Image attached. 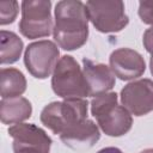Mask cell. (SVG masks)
I'll return each instance as SVG.
<instances>
[{
	"instance_id": "e0dca14e",
	"label": "cell",
	"mask_w": 153,
	"mask_h": 153,
	"mask_svg": "<svg viewBox=\"0 0 153 153\" xmlns=\"http://www.w3.org/2000/svg\"><path fill=\"white\" fill-rule=\"evenodd\" d=\"M137 13L142 23L153 26V1H140Z\"/></svg>"
},
{
	"instance_id": "4fadbf2b",
	"label": "cell",
	"mask_w": 153,
	"mask_h": 153,
	"mask_svg": "<svg viewBox=\"0 0 153 153\" xmlns=\"http://www.w3.org/2000/svg\"><path fill=\"white\" fill-rule=\"evenodd\" d=\"M32 114L31 103L24 97L4 98L0 103V118L4 124H17L30 118Z\"/></svg>"
},
{
	"instance_id": "52a82bcc",
	"label": "cell",
	"mask_w": 153,
	"mask_h": 153,
	"mask_svg": "<svg viewBox=\"0 0 153 153\" xmlns=\"http://www.w3.org/2000/svg\"><path fill=\"white\" fill-rule=\"evenodd\" d=\"M60 50L49 39L30 43L24 53V65L27 72L37 79H47L54 73L59 62Z\"/></svg>"
},
{
	"instance_id": "8992f818",
	"label": "cell",
	"mask_w": 153,
	"mask_h": 153,
	"mask_svg": "<svg viewBox=\"0 0 153 153\" xmlns=\"http://www.w3.org/2000/svg\"><path fill=\"white\" fill-rule=\"evenodd\" d=\"M88 20L103 33L122 31L129 23L123 1H87Z\"/></svg>"
},
{
	"instance_id": "ffe728a7",
	"label": "cell",
	"mask_w": 153,
	"mask_h": 153,
	"mask_svg": "<svg viewBox=\"0 0 153 153\" xmlns=\"http://www.w3.org/2000/svg\"><path fill=\"white\" fill-rule=\"evenodd\" d=\"M149 68H151V73L153 75V54H152V56L149 59Z\"/></svg>"
},
{
	"instance_id": "44dd1931",
	"label": "cell",
	"mask_w": 153,
	"mask_h": 153,
	"mask_svg": "<svg viewBox=\"0 0 153 153\" xmlns=\"http://www.w3.org/2000/svg\"><path fill=\"white\" fill-rule=\"evenodd\" d=\"M140 153H153V148H147V149H143L142 152Z\"/></svg>"
},
{
	"instance_id": "6da1fadb",
	"label": "cell",
	"mask_w": 153,
	"mask_h": 153,
	"mask_svg": "<svg viewBox=\"0 0 153 153\" xmlns=\"http://www.w3.org/2000/svg\"><path fill=\"white\" fill-rule=\"evenodd\" d=\"M53 36L63 50L81 48L88 37L86 5L79 0H62L55 5Z\"/></svg>"
},
{
	"instance_id": "8fae6325",
	"label": "cell",
	"mask_w": 153,
	"mask_h": 153,
	"mask_svg": "<svg viewBox=\"0 0 153 153\" xmlns=\"http://www.w3.org/2000/svg\"><path fill=\"white\" fill-rule=\"evenodd\" d=\"M82 72L87 85L88 97H97L108 93L115 86V75L111 68L104 63H96L92 60L82 59Z\"/></svg>"
},
{
	"instance_id": "d6986e66",
	"label": "cell",
	"mask_w": 153,
	"mask_h": 153,
	"mask_svg": "<svg viewBox=\"0 0 153 153\" xmlns=\"http://www.w3.org/2000/svg\"><path fill=\"white\" fill-rule=\"evenodd\" d=\"M97 153H123V152L117 147H105L99 149Z\"/></svg>"
},
{
	"instance_id": "7c38bea8",
	"label": "cell",
	"mask_w": 153,
	"mask_h": 153,
	"mask_svg": "<svg viewBox=\"0 0 153 153\" xmlns=\"http://www.w3.org/2000/svg\"><path fill=\"white\" fill-rule=\"evenodd\" d=\"M100 139V130L92 120H85L60 135V140L71 149L85 152L92 148Z\"/></svg>"
},
{
	"instance_id": "30bf717a",
	"label": "cell",
	"mask_w": 153,
	"mask_h": 153,
	"mask_svg": "<svg viewBox=\"0 0 153 153\" xmlns=\"http://www.w3.org/2000/svg\"><path fill=\"white\" fill-rule=\"evenodd\" d=\"M109 65L115 76L123 81L137 79L146 71L145 59L130 48H118L109 57Z\"/></svg>"
},
{
	"instance_id": "2e32d148",
	"label": "cell",
	"mask_w": 153,
	"mask_h": 153,
	"mask_svg": "<svg viewBox=\"0 0 153 153\" xmlns=\"http://www.w3.org/2000/svg\"><path fill=\"white\" fill-rule=\"evenodd\" d=\"M19 12V4L16 0L0 2V25H8L14 22Z\"/></svg>"
},
{
	"instance_id": "7a4b0ae2",
	"label": "cell",
	"mask_w": 153,
	"mask_h": 153,
	"mask_svg": "<svg viewBox=\"0 0 153 153\" xmlns=\"http://www.w3.org/2000/svg\"><path fill=\"white\" fill-rule=\"evenodd\" d=\"M91 114L99 128L108 136L118 137L127 134L133 126L131 114L118 104L116 92H108L91 100Z\"/></svg>"
},
{
	"instance_id": "9c48e42d",
	"label": "cell",
	"mask_w": 153,
	"mask_h": 153,
	"mask_svg": "<svg viewBox=\"0 0 153 153\" xmlns=\"http://www.w3.org/2000/svg\"><path fill=\"white\" fill-rule=\"evenodd\" d=\"M122 105L134 116H143L153 111V80L139 79L121 90Z\"/></svg>"
},
{
	"instance_id": "9a60e30c",
	"label": "cell",
	"mask_w": 153,
	"mask_h": 153,
	"mask_svg": "<svg viewBox=\"0 0 153 153\" xmlns=\"http://www.w3.org/2000/svg\"><path fill=\"white\" fill-rule=\"evenodd\" d=\"M24 43L19 36L12 31L1 30L0 32V63L11 65L19 60Z\"/></svg>"
},
{
	"instance_id": "5bb4252c",
	"label": "cell",
	"mask_w": 153,
	"mask_h": 153,
	"mask_svg": "<svg viewBox=\"0 0 153 153\" xmlns=\"http://www.w3.org/2000/svg\"><path fill=\"white\" fill-rule=\"evenodd\" d=\"M26 90V79L17 68H2L0 73L1 99L20 97Z\"/></svg>"
},
{
	"instance_id": "277c9868",
	"label": "cell",
	"mask_w": 153,
	"mask_h": 153,
	"mask_svg": "<svg viewBox=\"0 0 153 153\" xmlns=\"http://www.w3.org/2000/svg\"><path fill=\"white\" fill-rule=\"evenodd\" d=\"M51 87L55 94L63 99H84L88 97L84 72L71 55L60 57L53 76Z\"/></svg>"
},
{
	"instance_id": "ac0fdd59",
	"label": "cell",
	"mask_w": 153,
	"mask_h": 153,
	"mask_svg": "<svg viewBox=\"0 0 153 153\" xmlns=\"http://www.w3.org/2000/svg\"><path fill=\"white\" fill-rule=\"evenodd\" d=\"M142 43H143L145 49L152 55L153 54V26H151L149 29H147L143 32Z\"/></svg>"
},
{
	"instance_id": "3957f363",
	"label": "cell",
	"mask_w": 153,
	"mask_h": 153,
	"mask_svg": "<svg viewBox=\"0 0 153 153\" xmlns=\"http://www.w3.org/2000/svg\"><path fill=\"white\" fill-rule=\"evenodd\" d=\"M87 111L86 99H63L45 105L39 118L45 128L60 136L67 129L87 120Z\"/></svg>"
},
{
	"instance_id": "ba28073f",
	"label": "cell",
	"mask_w": 153,
	"mask_h": 153,
	"mask_svg": "<svg viewBox=\"0 0 153 153\" xmlns=\"http://www.w3.org/2000/svg\"><path fill=\"white\" fill-rule=\"evenodd\" d=\"M8 135L13 140L12 148L14 153H49L53 143L45 130L32 123L11 126Z\"/></svg>"
},
{
	"instance_id": "5b68a950",
	"label": "cell",
	"mask_w": 153,
	"mask_h": 153,
	"mask_svg": "<svg viewBox=\"0 0 153 153\" xmlns=\"http://www.w3.org/2000/svg\"><path fill=\"white\" fill-rule=\"evenodd\" d=\"M53 30L51 1L24 0L22 2L19 31L24 37L29 39L48 37L53 33Z\"/></svg>"
}]
</instances>
